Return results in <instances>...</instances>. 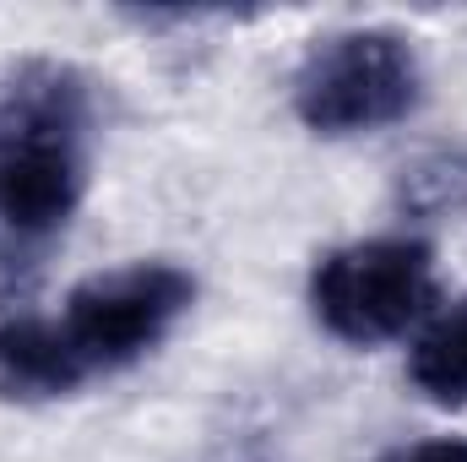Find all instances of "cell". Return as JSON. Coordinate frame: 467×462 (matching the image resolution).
<instances>
[{
    "instance_id": "6da1fadb",
    "label": "cell",
    "mask_w": 467,
    "mask_h": 462,
    "mask_svg": "<svg viewBox=\"0 0 467 462\" xmlns=\"http://www.w3.org/2000/svg\"><path fill=\"white\" fill-rule=\"evenodd\" d=\"M88 82L33 60L0 99V245L33 250L66 229L88 196Z\"/></svg>"
},
{
    "instance_id": "7a4b0ae2",
    "label": "cell",
    "mask_w": 467,
    "mask_h": 462,
    "mask_svg": "<svg viewBox=\"0 0 467 462\" xmlns=\"http://www.w3.org/2000/svg\"><path fill=\"white\" fill-rule=\"evenodd\" d=\"M310 310L348 348L397 343L435 316V250L413 234L348 239L316 261Z\"/></svg>"
},
{
    "instance_id": "3957f363",
    "label": "cell",
    "mask_w": 467,
    "mask_h": 462,
    "mask_svg": "<svg viewBox=\"0 0 467 462\" xmlns=\"http://www.w3.org/2000/svg\"><path fill=\"white\" fill-rule=\"evenodd\" d=\"M419 99L424 66L397 27H343L294 77V115L316 136H375L413 115Z\"/></svg>"
},
{
    "instance_id": "277c9868",
    "label": "cell",
    "mask_w": 467,
    "mask_h": 462,
    "mask_svg": "<svg viewBox=\"0 0 467 462\" xmlns=\"http://www.w3.org/2000/svg\"><path fill=\"white\" fill-rule=\"evenodd\" d=\"M196 305V278L174 261H125L82 278L55 316L88 381L147 359Z\"/></svg>"
},
{
    "instance_id": "5b68a950",
    "label": "cell",
    "mask_w": 467,
    "mask_h": 462,
    "mask_svg": "<svg viewBox=\"0 0 467 462\" xmlns=\"http://www.w3.org/2000/svg\"><path fill=\"white\" fill-rule=\"evenodd\" d=\"M88 386L82 359L71 353L55 316H11L0 321V397L11 403H55Z\"/></svg>"
},
{
    "instance_id": "8992f818",
    "label": "cell",
    "mask_w": 467,
    "mask_h": 462,
    "mask_svg": "<svg viewBox=\"0 0 467 462\" xmlns=\"http://www.w3.org/2000/svg\"><path fill=\"white\" fill-rule=\"evenodd\" d=\"M408 381L435 408H467V294L441 305L408 348Z\"/></svg>"
},
{
    "instance_id": "52a82bcc",
    "label": "cell",
    "mask_w": 467,
    "mask_h": 462,
    "mask_svg": "<svg viewBox=\"0 0 467 462\" xmlns=\"http://www.w3.org/2000/svg\"><path fill=\"white\" fill-rule=\"evenodd\" d=\"M380 462H467V441H457V436H441V441L402 446V452H391V457H380Z\"/></svg>"
}]
</instances>
